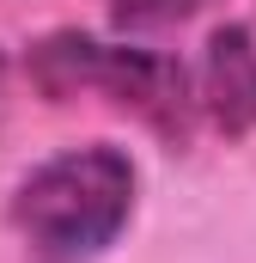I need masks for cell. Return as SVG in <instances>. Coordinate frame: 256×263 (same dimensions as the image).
<instances>
[{
  "label": "cell",
  "instance_id": "obj_2",
  "mask_svg": "<svg viewBox=\"0 0 256 263\" xmlns=\"http://www.w3.org/2000/svg\"><path fill=\"white\" fill-rule=\"evenodd\" d=\"M25 73L43 98H79V92H104L116 110H134L146 129H159L165 141H183L201 110L195 80L177 55L159 49H128V43H98L86 31H49L43 43H31Z\"/></svg>",
  "mask_w": 256,
  "mask_h": 263
},
{
  "label": "cell",
  "instance_id": "obj_5",
  "mask_svg": "<svg viewBox=\"0 0 256 263\" xmlns=\"http://www.w3.org/2000/svg\"><path fill=\"white\" fill-rule=\"evenodd\" d=\"M0 104H6V55H0Z\"/></svg>",
  "mask_w": 256,
  "mask_h": 263
},
{
  "label": "cell",
  "instance_id": "obj_3",
  "mask_svg": "<svg viewBox=\"0 0 256 263\" xmlns=\"http://www.w3.org/2000/svg\"><path fill=\"white\" fill-rule=\"evenodd\" d=\"M195 98L220 135H250L256 129V31L250 25H220L207 37V55L195 73Z\"/></svg>",
  "mask_w": 256,
  "mask_h": 263
},
{
  "label": "cell",
  "instance_id": "obj_1",
  "mask_svg": "<svg viewBox=\"0 0 256 263\" xmlns=\"http://www.w3.org/2000/svg\"><path fill=\"white\" fill-rule=\"evenodd\" d=\"M6 214L37 263H92L134 214V159L110 141L67 147L18 178Z\"/></svg>",
  "mask_w": 256,
  "mask_h": 263
},
{
  "label": "cell",
  "instance_id": "obj_4",
  "mask_svg": "<svg viewBox=\"0 0 256 263\" xmlns=\"http://www.w3.org/2000/svg\"><path fill=\"white\" fill-rule=\"evenodd\" d=\"M104 6H110V18L122 31H153V25H183L214 0H104Z\"/></svg>",
  "mask_w": 256,
  "mask_h": 263
}]
</instances>
